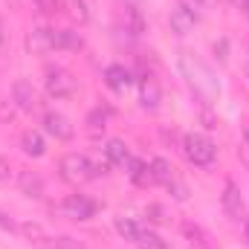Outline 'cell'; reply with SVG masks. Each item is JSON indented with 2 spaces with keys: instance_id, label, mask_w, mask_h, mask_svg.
<instances>
[{
  "instance_id": "obj_11",
  "label": "cell",
  "mask_w": 249,
  "mask_h": 249,
  "mask_svg": "<svg viewBox=\"0 0 249 249\" xmlns=\"http://www.w3.org/2000/svg\"><path fill=\"white\" fill-rule=\"evenodd\" d=\"M26 50H29L32 55L50 53V50H53V29H44V26L32 29V32L26 35Z\"/></svg>"
},
{
  "instance_id": "obj_32",
  "label": "cell",
  "mask_w": 249,
  "mask_h": 249,
  "mask_svg": "<svg viewBox=\"0 0 249 249\" xmlns=\"http://www.w3.org/2000/svg\"><path fill=\"white\" fill-rule=\"evenodd\" d=\"M6 47V29H3V18H0V50Z\"/></svg>"
},
{
  "instance_id": "obj_8",
  "label": "cell",
  "mask_w": 249,
  "mask_h": 249,
  "mask_svg": "<svg viewBox=\"0 0 249 249\" xmlns=\"http://www.w3.org/2000/svg\"><path fill=\"white\" fill-rule=\"evenodd\" d=\"M220 203H223V212L232 217V220H241V214H244V197H241V188L238 183H226L223 186V194H220Z\"/></svg>"
},
{
  "instance_id": "obj_17",
  "label": "cell",
  "mask_w": 249,
  "mask_h": 249,
  "mask_svg": "<svg viewBox=\"0 0 249 249\" xmlns=\"http://www.w3.org/2000/svg\"><path fill=\"white\" fill-rule=\"evenodd\" d=\"M105 154H107V160L113 162V165H119V168H127L130 165V151H127V145H124L122 139H110L107 142V148H105Z\"/></svg>"
},
{
  "instance_id": "obj_3",
  "label": "cell",
  "mask_w": 249,
  "mask_h": 249,
  "mask_svg": "<svg viewBox=\"0 0 249 249\" xmlns=\"http://www.w3.org/2000/svg\"><path fill=\"white\" fill-rule=\"evenodd\" d=\"M18 229L23 232L29 247H35V249H84V244H78L75 238H53V235H47L38 223H23Z\"/></svg>"
},
{
  "instance_id": "obj_35",
  "label": "cell",
  "mask_w": 249,
  "mask_h": 249,
  "mask_svg": "<svg viewBox=\"0 0 249 249\" xmlns=\"http://www.w3.org/2000/svg\"><path fill=\"white\" fill-rule=\"evenodd\" d=\"M244 145H247V148H249V124H247V127H244Z\"/></svg>"
},
{
  "instance_id": "obj_22",
  "label": "cell",
  "mask_w": 249,
  "mask_h": 249,
  "mask_svg": "<svg viewBox=\"0 0 249 249\" xmlns=\"http://www.w3.org/2000/svg\"><path fill=\"white\" fill-rule=\"evenodd\" d=\"M116 232L122 235L124 241H130V244H136V238H139V226H136V220H130V217H116Z\"/></svg>"
},
{
  "instance_id": "obj_19",
  "label": "cell",
  "mask_w": 249,
  "mask_h": 249,
  "mask_svg": "<svg viewBox=\"0 0 249 249\" xmlns=\"http://www.w3.org/2000/svg\"><path fill=\"white\" fill-rule=\"evenodd\" d=\"M127 168H130L127 177H130L136 186H151V183H154V174H151V165H148V162H142V160H130Z\"/></svg>"
},
{
  "instance_id": "obj_16",
  "label": "cell",
  "mask_w": 249,
  "mask_h": 249,
  "mask_svg": "<svg viewBox=\"0 0 249 249\" xmlns=\"http://www.w3.org/2000/svg\"><path fill=\"white\" fill-rule=\"evenodd\" d=\"M160 87H157V81L154 78H142V87H139V102H142V107L145 110H157L160 107Z\"/></svg>"
},
{
  "instance_id": "obj_6",
  "label": "cell",
  "mask_w": 249,
  "mask_h": 249,
  "mask_svg": "<svg viewBox=\"0 0 249 249\" xmlns=\"http://www.w3.org/2000/svg\"><path fill=\"white\" fill-rule=\"evenodd\" d=\"M44 87H47V93H50L53 99H70V96H75L78 81H75V75H72L70 70H64V67H50V70H47V78H44Z\"/></svg>"
},
{
  "instance_id": "obj_2",
  "label": "cell",
  "mask_w": 249,
  "mask_h": 249,
  "mask_svg": "<svg viewBox=\"0 0 249 249\" xmlns=\"http://www.w3.org/2000/svg\"><path fill=\"white\" fill-rule=\"evenodd\" d=\"M180 151L186 154V160L197 168H206L214 162L217 157V145L206 136V133H186L183 142H180Z\"/></svg>"
},
{
  "instance_id": "obj_26",
  "label": "cell",
  "mask_w": 249,
  "mask_h": 249,
  "mask_svg": "<svg viewBox=\"0 0 249 249\" xmlns=\"http://www.w3.org/2000/svg\"><path fill=\"white\" fill-rule=\"evenodd\" d=\"M180 9H186V12L191 15V18H194V20H200V18L206 15L209 3H206V0H180Z\"/></svg>"
},
{
  "instance_id": "obj_28",
  "label": "cell",
  "mask_w": 249,
  "mask_h": 249,
  "mask_svg": "<svg viewBox=\"0 0 249 249\" xmlns=\"http://www.w3.org/2000/svg\"><path fill=\"white\" fill-rule=\"evenodd\" d=\"M32 3H35V9L44 12V15H55V12H58V0H32Z\"/></svg>"
},
{
  "instance_id": "obj_34",
  "label": "cell",
  "mask_w": 249,
  "mask_h": 249,
  "mask_svg": "<svg viewBox=\"0 0 249 249\" xmlns=\"http://www.w3.org/2000/svg\"><path fill=\"white\" fill-rule=\"evenodd\" d=\"M241 157H244V162L249 165V148H247V145H241Z\"/></svg>"
},
{
  "instance_id": "obj_24",
  "label": "cell",
  "mask_w": 249,
  "mask_h": 249,
  "mask_svg": "<svg viewBox=\"0 0 249 249\" xmlns=\"http://www.w3.org/2000/svg\"><path fill=\"white\" fill-rule=\"evenodd\" d=\"M136 249H165V241H162L157 232L142 229V232H139V238H136Z\"/></svg>"
},
{
  "instance_id": "obj_14",
  "label": "cell",
  "mask_w": 249,
  "mask_h": 249,
  "mask_svg": "<svg viewBox=\"0 0 249 249\" xmlns=\"http://www.w3.org/2000/svg\"><path fill=\"white\" fill-rule=\"evenodd\" d=\"M151 174H154V183H160V186H165V188L177 180V171H174V168H171V162H168V160H162V157L151 160Z\"/></svg>"
},
{
  "instance_id": "obj_13",
  "label": "cell",
  "mask_w": 249,
  "mask_h": 249,
  "mask_svg": "<svg viewBox=\"0 0 249 249\" xmlns=\"http://www.w3.org/2000/svg\"><path fill=\"white\" fill-rule=\"evenodd\" d=\"M20 148H23L26 157H35V160L47 154V142H44V136H41L38 130H26V133L20 136Z\"/></svg>"
},
{
  "instance_id": "obj_5",
  "label": "cell",
  "mask_w": 249,
  "mask_h": 249,
  "mask_svg": "<svg viewBox=\"0 0 249 249\" xmlns=\"http://www.w3.org/2000/svg\"><path fill=\"white\" fill-rule=\"evenodd\" d=\"M61 177L72 186H81L87 180H96V171H93V162L84 157V154H64L61 157Z\"/></svg>"
},
{
  "instance_id": "obj_18",
  "label": "cell",
  "mask_w": 249,
  "mask_h": 249,
  "mask_svg": "<svg viewBox=\"0 0 249 249\" xmlns=\"http://www.w3.org/2000/svg\"><path fill=\"white\" fill-rule=\"evenodd\" d=\"M168 23H171V32H177V35H188V32H191V29L197 26V20H194V18L188 15L186 9H180V6H177V9L171 12Z\"/></svg>"
},
{
  "instance_id": "obj_27",
  "label": "cell",
  "mask_w": 249,
  "mask_h": 249,
  "mask_svg": "<svg viewBox=\"0 0 249 249\" xmlns=\"http://www.w3.org/2000/svg\"><path fill=\"white\" fill-rule=\"evenodd\" d=\"M168 191H171V194H174V200H180V203H186V200H188V188H186V183H183L180 177L168 186Z\"/></svg>"
},
{
  "instance_id": "obj_4",
  "label": "cell",
  "mask_w": 249,
  "mask_h": 249,
  "mask_svg": "<svg viewBox=\"0 0 249 249\" xmlns=\"http://www.w3.org/2000/svg\"><path fill=\"white\" fill-rule=\"evenodd\" d=\"M50 212L58 214V217H70V220H90L99 212V206H96V200H90L84 194H70L64 203L50 206Z\"/></svg>"
},
{
  "instance_id": "obj_33",
  "label": "cell",
  "mask_w": 249,
  "mask_h": 249,
  "mask_svg": "<svg viewBox=\"0 0 249 249\" xmlns=\"http://www.w3.org/2000/svg\"><path fill=\"white\" fill-rule=\"evenodd\" d=\"M232 3H235L238 9H247V12H249V0H232Z\"/></svg>"
},
{
  "instance_id": "obj_29",
  "label": "cell",
  "mask_w": 249,
  "mask_h": 249,
  "mask_svg": "<svg viewBox=\"0 0 249 249\" xmlns=\"http://www.w3.org/2000/svg\"><path fill=\"white\" fill-rule=\"evenodd\" d=\"M165 212H162V206H148V220L151 223H165V217H162Z\"/></svg>"
},
{
  "instance_id": "obj_1",
  "label": "cell",
  "mask_w": 249,
  "mask_h": 249,
  "mask_svg": "<svg viewBox=\"0 0 249 249\" xmlns=\"http://www.w3.org/2000/svg\"><path fill=\"white\" fill-rule=\"evenodd\" d=\"M180 70H183V75L188 78L194 96H197L203 105H212V102L217 99V93H220L217 78H214V72L200 61V58H194L191 53H180Z\"/></svg>"
},
{
  "instance_id": "obj_21",
  "label": "cell",
  "mask_w": 249,
  "mask_h": 249,
  "mask_svg": "<svg viewBox=\"0 0 249 249\" xmlns=\"http://www.w3.org/2000/svg\"><path fill=\"white\" fill-rule=\"evenodd\" d=\"M107 119H110V110H107V107H93V110L87 113V127H90L93 133H99V130L107 127Z\"/></svg>"
},
{
  "instance_id": "obj_10",
  "label": "cell",
  "mask_w": 249,
  "mask_h": 249,
  "mask_svg": "<svg viewBox=\"0 0 249 249\" xmlns=\"http://www.w3.org/2000/svg\"><path fill=\"white\" fill-rule=\"evenodd\" d=\"M18 188H20V194H26V197H32V200H41L44 197V177L38 174V171H20L18 174Z\"/></svg>"
},
{
  "instance_id": "obj_23",
  "label": "cell",
  "mask_w": 249,
  "mask_h": 249,
  "mask_svg": "<svg viewBox=\"0 0 249 249\" xmlns=\"http://www.w3.org/2000/svg\"><path fill=\"white\" fill-rule=\"evenodd\" d=\"M124 15H127V29H130V35H142V32H145L142 9H139V6H127V9H124Z\"/></svg>"
},
{
  "instance_id": "obj_9",
  "label": "cell",
  "mask_w": 249,
  "mask_h": 249,
  "mask_svg": "<svg viewBox=\"0 0 249 249\" xmlns=\"http://www.w3.org/2000/svg\"><path fill=\"white\" fill-rule=\"evenodd\" d=\"M44 130H47L50 136L61 139V142L72 139V133H75V127L70 124V119H67V116H61V113H55V110L44 113Z\"/></svg>"
},
{
  "instance_id": "obj_7",
  "label": "cell",
  "mask_w": 249,
  "mask_h": 249,
  "mask_svg": "<svg viewBox=\"0 0 249 249\" xmlns=\"http://www.w3.org/2000/svg\"><path fill=\"white\" fill-rule=\"evenodd\" d=\"M12 102L18 105V110H26V113H32V110L38 107V99H35V87H32L26 78H18V81L12 84Z\"/></svg>"
},
{
  "instance_id": "obj_20",
  "label": "cell",
  "mask_w": 249,
  "mask_h": 249,
  "mask_svg": "<svg viewBox=\"0 0 249 249\" xmlns=\"http://www.w3.org/2000/svg\"><path fill=\"white\" fill-rule=\"evenodd\" d=\"M183 235H186L197 249H214V247H212V238H209L200 226H194V223H186V226H183Z\"/></svg>"
},
{
  "instance_id": "obj_30",
  "label": "cell",
  "mask_w": 249,
  "mask_h": 249,
  "mask_svg": "<svg viewBox=\"0 0 249 249\" xmlns=\"http://www.w3.org/2000/svg\"><path fill=\"white\" fill-rule=\"evenodd\" d=\"M9 177H12V165H9L6 157H0V183H6Z\"/></svg>"
},
{
  "instance_id": "obj_36",
  "label": "cell",
  "mask_w": 249,
  "mask_h": 249,
  "mask_svg": "<svg viewBox=\"0 0 249 249\" xmlns=\"http://www.w3.org/2000/svg\"><path fill=\"white\" fill-rule=\"evenodd\" d=\"M244 235H247V244H249V217L244 220Z\"/></svg>"
},
{
  "instance_id": "obj_15",
  "label": "cell",
  "mask_w": 249,
  "mask_h": 249,
  "mask_svg": "<svg viewBox=\"0 0 249 249\" xmlns=\"http://www.w3.org/2000/svg\"><path fill=\"white\" fill-rule=\"evenodd\" d=\"M105 81H107V87H110V90L122 93L124 87L130 84V70H124L122 64H110V67L105 70Z\"/></svg>"
},
{
  "instance_id": "obj_12",
  "label": "cell",
  "mask_w": 249,
  "mask_h": 249,
  "mask_svg": "<svg viewBox=\"0 0 249 249\" xmlns=\"http://www.w3.org/2000/svg\"><path fill=\"white\" fill-rule=\"evenodd\" d=\"M84 47V41H81V35L78 32H72V29H53V50H81Z\"/></svg>"
},
{
  "instance_id": "obj_31",
  "label": "cell",
  "mask_w": 249,
  "mask_h": 249,
  "mask_svg": "<svg viewBox=\"0 0 249 249\" xmlns=\"http://www.w3.org/2000/svg\"><path fill=\"white\" fill-rule=\"evenodd\" d=\"M0 226H3V229H9V232H15V229H18V223H15L9 214H3V212H0Z\"/></svg>"
},
{
  "instance_id": "obj_25",
  "label": "cell",
  "mask_w": 249,
  "mask_h": 249,
  "mask_svg": "<svg viewBox=\"0 0 249 249\" xmlns=\"http://www.w3.org/2000/svg\"><path fill=\"white\" fill-rule=\"evenodd\" d=\"M70 6H72V15H75L81 23L93 20V0H70Z\"/></svg>"
}]
</instances>
